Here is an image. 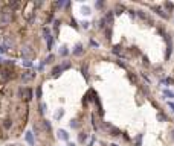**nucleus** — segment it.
<instances>
[{
    "label": "nucleus",
    "mask_w": 174,
    "mask_h": 146,
    "mask_svg": "<svg viewBox=\"0 0 174 146\" xmlns=\"http://www.w3.org/2000/svg\"><path fill=\"white\" fill-rule=\"evenodd\" d=\"M9 21H11V11H2V14H0V23L8 24Z\"/></svg>",
    "instance_id": "obj_1"
},
{
    "label": "nucleus",
    "mask_w": 174,
    "mask_h": 146,
    "mask_svg": "<svg viewBox=\"0 0 174 146\" xmlns=\"http://www.w3.org/2000/svg\"><path fill=\"white\" fill-rule=\"evenodd\" d=\"M69 67H70V64H69V62H64L63 66H57V67H53V70H52L53 76H58V75L61 73L64 69H69Z\"/></svg>",
    "instance_id": "obj_2"
},
{
    "label": "nucleus",
    "mask_w": 174,
    "mask_h": 146,
    "mask_svg": "<svg viewBox=\"0 0 174 146\" xmlns=\"http://www.w3.org/2000/svg\"><path fill=\"white\" fill-rule=\"evenodd\" d=\"M72 53H73L75 56H81V55H83V53H84V47H83V44H79V43H78V44L73 47Z\"/></svg>",
    "instance_id": "obj_3"
},
{
    "label": "nucleus",
    "mask_w": 174,
    "mask_h": 146,
    "mask_svg": "<svg viewBox=\"0 0 174 146\" xmlns=\"http://www.w3.org/2000/svg\"><path fill=\"white\" fill-rule=\"evenodd\" d=\"M34 78H35V73H32V72H26V73L21 75V81H23V82H29V81H32Z\"/></svg>",
    "instance_id": "obj_4"
},
{
    "label": "nucleus",
    "mask_w": 174,
    "mask_h": 146,
    "mask_svg": "<svg viewBox=\"0 0 174 146\" xmlns=\"http://www.w3.org/2000/svg\"><path fill=\"white\" fill-rule=\"evenodd\" d=\"M57 134H58V139L63 140V142H67V140H69V134H67L66 129H58Z\"/></svg>",
    "instance_id": "obj_5"
},
{
    "label": "nucleus",
    "mask_w": 174,
    "mask_h": 146,
    "mask_svg": "<svg viewBox=\"0 0 174 146\" xmlns=\"http://www.w3.org/2000/svg\"><path fill=\"white\" fill-rule=\"evenodd\" d=\"M153 11H156V12L159 14L160 17H164V18H168V17H170V15H168V14H166L165 11H164V9L160 8V6H153Z\"/></svg>",
    "instance_id": "obj_6"
},
{
    "label": "nucleus",
    "mask_w": 174,
    "mask_h": 146,
    "mask_svg": "<svg viewBox=\"0 0 174 146\" xmlns=\"http://www.w3.org/2000/svg\"><path fill=\"white\" fill-rule=\"evenodd\" d=\"M25 139H26V142H28L31 146H34V145H35V142H34V134H32L31 131L26 132V137H25Z\"/></svg>",
    "instance_id": "obj_7"
},
{
    "label": "nucleus",
    "mask_w": 174,
    "mask_h": 146,
    "mask_svg": "<svg viewBox=\"0 0 174 146\" xmlns=\"http://www.w3.org/2000/svg\"><path fill=\"white\" fill-rule=\"evenodd\" d=\"M108 131H110V136H113V137H118V136H121V131H119L118 128L112 126V125H110V128H108Z\"/></svg>",
    "instance_id": "obj_8"
},
{
    "label": "nucleus",
    "mask_w": 174,
    "mask_h": 146,
    "mask_svg": "<svg viewBox=\"0 0 174 146\" xmlns=\"http://www.w3.org/2000/svg\"><path fill=\"white\" fill-rule=\"evenodd\" d=\"M104 18H105V21H107L108 24H112V23H113V18H115V17H113V11H108Z\"/></svg>",
    "instance_id": "obj_9"
},
{
    "label": "nucleus",
    "mask_w": 174,
    "mask_h": 146,
    "mask_svg": "<svg viewBox=\"0 0 174 146\" xmlns=\"http://www.w3.org/2000/svg\"><path fill=\"white\" fill-rule=\"evenodd\" d=\"M46 43H47V50H51L52 46H53V37H46Z\"/></svg>",
    "instance_id": "obj_10"
},
{
    "label": "nucleus",
    "mask_w": 174,
    "mask_h": 146,
    "mask_svg": "<svg viewBox=\"0 0 174 146\" xmlns=\"http://www.w3.org/2000/svg\"><path fill=\"white\" fill-rule=\"evenodd\" d=\"M81 14H83V15H90L92 11H90L89 6H81Z\"/></svg>",
    "instance_id": "obj_11"
},
{
    "label": "nucleus",
    "mask_w": 174,
    "mask_h": 146,
    "mask_svg": "<svg viewBox=\"0 0 174 146\" xmlns=\"http://www.w3.org/2000/svg\"><path fill=\"white\" fill-rule=\"evenodd\" d=\"M67 53H69V50H67L66 46H61V47H60V55H61V56H66Z\"/></svg>",
    "instance_id": "obj_12"
},
{
    "label": "nucleus",
    "mask_w": 174,
    "mask_h": 146,
    "mask_svg": "<svg viewBox=\"0 0 174 146\" xmlns=\"http://www.w3.org/2000/svg\"><path fill=\"white\" fill-rule=\"evenodd\" d=\"M69 125H70V128H79V123H78V120H77V119L70 120V123H69Z\"/></svg>",
    "instance_id": "obj_13"
},
{
    "label": "nucleus",
    "mask_w": 174,
    "mask_h": 146,
    "mask_svg": "<svg viewBox=\"0 0 174 146\" xmlns=\"http://www.w3.org/2000/svg\"><path fill=\"white\" fill-rule=\"evenodd\" d=\"M64 116V110H63V108H60V110L55 113V119H61Z\"/></svg>",
    "instance_id": "obj_14"
},
{
    "label": "nucleus",
    "mask_w": 174,
    "mask_h": 146,
    "mask_svg": "<svg viewBox=\"0 0 174 146\" xmlns=\"http://www.w3.org/2000/svg\"><path fill=\"white\" fill-rule=\"evenodd\" d=\"M113 53H116V55H122V49L119 46H115V47H113Z\"/></svg>",
    "instance_id": "obj_15"
},
{
    "label": "nucleus",
    "mask_w": 174,
    "mask_h": 146,
    "mask_svg": "<svg viewBox=\"0 0 174 146\" xmlns=\"http://www.w3.org/2000/svg\"><path fill=\"white\" fill-rule=\"evenodd\" d=\"M164 6H165L168 11H173V9H174V5H173L171 2H165V3H164Z\"/></svg>",
    "instance_id": "obj_16"
},
{
    "label": "nucleus",
    "mask_w": 174,
    "mask_h": 146,
    "mask_svg": "<svg viewBox=\"0 0 174 146\" xmlns=\"http://www.w3.org/2000/svg\"><path fill=\"white\" fill-rule=\"evenodd\" d=\"M86 140H87V134H86V132H79V142L84 143Z\"/></svg>",
    "instance_id": "obj_17"
},
{
    "label": "nucleus",
    "mask_w": 174,
    "mask_h": 146,
    "mask_svg": "<svg viewBox=\"0 0 174 146\" xmlns=\"http://www.w3.org/2000/svg\"><path fill=\"white\" fill-rule=\"evenodd\" d=\"M41 96H43V91H41V85H38V87H37V99H41Z\"/></svg>",
    "instance_id": "obj_18"
},
{
    "label": "nucleus",
    "mask_w": 174,
    "mask_h": 146,
    "mask_svg": "<svg viewBox=\"0 0 174 146\" xmlns=\"http://www.w3.org/2000/svg\"><path fill=\"white\" fill-rule=\"evenodd\" d=\"M43 125H45V128L47 129V131H51L52 126H51V123H49V120H43Z\"/></svg>",
    "instance_id": "obj_19"
},
{
    "label": "nucleus",
    "mask_w": 174,
    "mask_h": 146,
    "mask_svg": "<svg viewBox=\"0 0 174 146\" xmlns=\"http://www.w3.org/2000/svg\"><path fill=\"white\" fill-rule=\"evenodd\" d=\"M164 94L168 96V97H174V91H170V90H164Z\"/></svg>",
    "instance_id": "obj_20"
},
{
    "label": "nucleus",
    "mask_w": 174,
    "mask_h": 146,
    "mask_svg": "<svg viewBox=\"0 0 174 146\" xmlns=\"http://www.w3.org/2000/svg\"><path fill=\"white\" fill-rule=\"evenodd\" d=\"M45 111H46V104H45V102H41V104H40V113H41V114H45Z\"/></svg>",
    "instance_id": "obj_21"
},
{
    "label": "nucleus",
    "mask_w": 174,
    "mask_h": 146,
    "mask_svg": "<svg viewBox=\"0 0 174 146\" xmlns=\"http://www.w3.org/2000/svg\"><path fill=\"white\" fill-rule=\"evenodd\" d=\"M138 15L140 18H144V20H147V14L144 12V11H138Z\"/></svg>",
    "instance_id": "obj_22"
},
{
    "label": "nucleus",
    "mask_w": 174,
    "mask_h": 146,
    "mask_svg": "<svg viewBox=\"0 0 174 146\" xmlns=\"http://www.w3.org/2000/svg\"><path fill=\"white\" fill-rule=\"evenodd\" d=\"M23 66H26V67H32V62L29 61V59H25V61H23Z\"/></svg>",
    "instance_id": "obj_23"
},
{
    "label": "nucleus",
    "mask_w": 174,
    "mask_h": 146,
    "mask_svg": "<svg viewBox=\"0 0 174 146\" xmlns=\"http://www.w3.org/2000/svg\"><path fill=\"white\" fill-rule=\"evenodd\" d=\"M157 119H159V120H166V116L162 114V113H159V114H157Z\"/></svg>",
    "instance_id": "obj_24"
},
{
    "label": "nucleus",
    "mask_w": 174,
    "mask_h": 146,
    "mask_svg": "<svg viewBox=\"0 0 174 146\" xmlns=\"http://www.w3.org/2000/svg\"><path fill=\"white\" fill-rule=\"evenodd\" d=\"M52 61H53V55H49V56L45 59V64H46V62H52Z\"/></svg>",
    "instance_id": "obj_25"
},
{
    "label": "nucleus",
    "mask_w": 174,
    "mask_h": 146,
    "mask_svg": "<svg viewBox=\"0 0 174 146\" xmlns=\"http://www.w3.org/2000/svg\"><path fill=\"white\" fill-rule=\"evenodd\" d=\"M105 23H107V21H105V18H101V20H99V28H104V26H105Z\"/></svg>",
    "instance_id": "obj_26"
},
{
    "label": "nucleus",
    "mask_w": 174,
    "mask_h": 146,
    "mask_svg": "<svg viewBox=\"0 0 174 146\" xmlns=\"http://www.w3.org/2000/svg\"><path fill=\"white\" fill-rule=\"evenodd\" d=\"M81 72H83V75H84V76L87 78V64H86V66H83V69H81Z\"/></svg>",
    "instance_id": "obj_27"
},
{
    "label": "nucleus",
    "mask_w": 174,
    "mask_h": 146,
    "mask_svg": "<svg viewBox=\"0 0 174 146\" xmlns=\"http://www.w3.org/2000/svg\"><path fill=\"white\" fill-rule=\"evenodd\" d=\"M81 24H83V28H84V29H87V28H89V24H90V23H89V21H83Z\"/></svg>",
    "instance_id": "obj_28"
},
{
    "label": "nucleus",
    "mask_w": 174,
    "mask_h": 146,
    "mask_svg": "<svg viewBox=\"0 0 174 146\" xmlns=\"http://www.w3.org/2000/svg\"><path fill=\"white\" fill-rule=\"evenodd\" d=\"M12 123H11V120H5V128H9Z\"/></svg>",
    "instance_id": "obj_29"
},
{
    "label": "nucleus",
    "mask_w": 174,
    "mask_h": 146,
    "mask_svg": "<svg viewBox=\"0 0 174 146\" xmlns=\"http://www.w3.org/2000/svg\"><path fill=\"white\" fill-rule=\"evenodd\" d=\"M64 5H67V3H64V2H57V6H58V8H63Z\"/></svg>",
    "instance_id": "obj_30"
},
{
    "label": "nucleus",
    "mask_w": 174,
    "mask_h": 146,
    "mask_svg": "<svg viewBox=\"0 0 174 146\" xmlns=\"http://www.w3.org/2000/svg\"><path fill=\"white\" fill-rule=\"evenodd\" d=\"M58 24H61V21H58V20H55V21H53V28H58Z\"/></svg>",
    "instance_id": "obj_31"
},
{
    "label": "nucleus",
    "mask_w": 174,
    "mask_h": 146,
    "mask_svg": "<svg viewBox=\"0 0 174 146\" xmlns=\"http://www.w3.org/2000/svg\"><path fill=\"white\" fill-rule=\"evenodd\" d=\"M70 23H72V26H73V28H75V29H77V28H78V24H77V21H75V18H72V21H70Z\"/></svg>",
    "instance_id": "obj_32"
},
{
    "label": "nucleus",
    "mask_w": 174,
    "mask_h": 146,
    "mask_svg": "<svg viewBox=\"0 0 174 146\" xmlns=\"http://www.w3.org/2000/svg\"><path fill=\"white\" fill-rule=\"evenodd\" d=\"M17 2H12V3H9V8H17Z\"/></svg>",
    "instance_id": "obj_33"
},
{
    "label": "nucleus",
    "mask_w": 174,
    "mask_h": 146,
    "mask_svg": "<svg viewBox=\"0 0 174 146\" xmlns=\"http://www.w3.org/2000/svg\"><path fill=\"white\" fill-rule=\"evenodd\" d=\"M104 6V2H96V8H102Z\"/></svg>",
    "instance_id": "obj_34"
},
{
    "label": "nucleus",
    "mask_w": 174,
    "mask_h": 146,
    "mask_svg": "<svg viewBox=\"0 0 174 146\" xmlns=\"http://www.w3.org/2000/svg\"><path fill=\"white\" fill-rule=\"evenodd\" d=\"M90 46H93V47H98V46H99V44H98L96 41H93V40H92V41H90Z\"/></svg>",
    "instance_id": "obj_35"
},
{
    "label": "nucleus",
    "mask_w": 174,
    "mask_h": 146,
    "mask_svg": "<svg viewBox=\"0 0 174 146\" xmlns=\"http://www.w3.org/2000/svg\"><path fill=\"white\" fill-rule=\"evenodd\" d=\"M121 11H124V8L122 6H118L116 8V14H121Z\"/></svg>",
    "instance_id": "obj_36"
},
{
    "label": "nucleus",
    "mask_w": 174,
    "mask_h": 146,
    "mask_svg": "<svg viewBox=\"0 0 174 146\" xmlns=\"http://www.w3.org/2000/svg\"><path fill=\"white\" fill-rule=\"evenodd\" d=\"M93 142H95V137H92V139H90V142H89V145H87V146H93Z\"/></svg>",
    "instance_id": "obj_37"
},
{
    "label": "nucleus",
    "mask_w": 174,
    "mask_h": 146,
    "mask_svg": "<svg viewBox=\"0 0 174 146\" xmlns=\"http://www.w3.org/2000/svg\"><path fill=\"white\" fill-rule=\"evenodd\" d=\"M168 105H170V107L173 108V110H174V102H168Z\"/></svg>",
    "instance_id": "obj_38"
},
{
    "label": "nucleus",
    "mask_w": 174,
    "mask_h": 146,
    "mask_svg": "<svg viewBox=\"0 0 174 146\" xmlns=\"http://www.w3.org/2000/svg\"><path fill=\"white\" fill-rule=\"evenodd\" d=\"M67 146H77V145L75 143H67Z\"/></svg>",
    "instance_id": "obj_39"
},
{
    "label": "nucleus",
    "mask_w": 174,
    "mask_h": 146,
    "mask_svg": "<svg viewBox=\"0 0 174 146\" xmlns=\"http://www.w3.org/2000/svg\"><path fill=\"white\" fill-rule=\"evenodd\" d=\"M108 146H119V145H116V143H110V145H108Z\"/></svg>",
    "instance_id": "obj_40"
}]
</instances>
